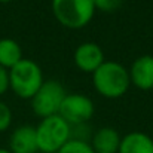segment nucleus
I'll list each match as a JSON object with an SVG mask.
<instances>
[{"label": "nucleus", "mask_w": 153, "mask_h": 153, "mask_svg": "<svg viewBox=\"0 0 153 153\" xmlns=\"http://www.w3.org/2000/svg\"><path fill=\"white\" fill-rule=\"evenodd\" d=\"M9 89V70L0 65V95Z\"/></svg>", "instance_id": "dca6fc26"}, {"label": "nucleus", "mask_w": 153, "mask_h": 153, "mask_svg": "<svg viewBox=\"0 0 153 153\" xmlns=\"http://www.w3.org/2000/svg\"><path fill=\"white\" fill-rule=\"evenodd\" d=\"M92 83L100 95L110 100L120 98L131 86L128 70L116 61H104L92 73Z\"/></svg>", "instance_id": "f257e3e1"}, {"label": "nucleus", "mask_w": 153, "mask_h": 153, "mask_svg": "<svg viewBox=\"0 0 153 153\" xmlns=\"http://www.w3.org/2000/svg\"><path fill=\"white\" fill-rule=\"evenodd\" d=\"M51 7L55 19L70 30L86 27L95 15L92 0H52Z\"/></svg>", "instance_id": "7ed1b4c3"}, {"label": "nucleus", "mask_w": 153, "mask_h": 153, "mask_svg": "<svg viewBox=\"0 0 153 153\" xmlns=\"http://www.w3.org/2000/svg\"><path fill=\"white\" fill-rule=\"evenodd\" d=\"M9 152L10 153H37V138L36 128L30 125L18 126L9 138Z\"/></svg>", "instance_id": "1a4fd4ad"}, {"label": "nucleus", "mask_w": 153, "mask_h": 153, "mask_svg": "<svg viewBox=\"0 0 153 153\" xmlns=\"http://www.w3.org/2000/svg\"><path fill=\"white\" fill-rule=\"evenodd\" d=\"M122 137L114 128L104 126L94 132L91 140V147L95 153H117Z\"/></svg>", "instance_id": "9d476101"}, {"label": "nucleus", "mask_w": 153, "mask_h": 153, "mask_svg": "<svg viewBox=\"0 0 153 153\" xmlns=\"http://www.w3.org/2000/svg\"><path fill=\"white\" fill-rule=\"evenodd\" d=\"M56 153H95L88 141L70 138Z\"/></svg>", "instance_id": "ddd939ff"}, {"label": "nucleus", "mask_w": 153, "mask_h": 153, "mask_svg": "<svg viewBox=\"0 0 153 153\" xmlns=\"http://www.w3.org/2000/svg\"><path fill=\"white\" fill-rule=\"evenodd\" d=\"M22 59L21 45L9 37L0 39V65L6 70H10Z\"/></svg>", "instance_id": "f8f14e48"}, {"label": "nucleus", "mask_w": 153, "mask_h": 153, "mask_svg": "<svg viewBox=\"0 0 153 153\" xmlns=\"http://www.w3.org/2000/svg\"><path fill=\"white\" fill-rule=\"evenodd\" d=\"M9 1H12V0H0V3H9Z\"/></svg>", "instance_id": "a211bd4d"}, {"label": "nucleus", "mask_w": 153, "mask_h": 153, "mask_svg": "<svg viewBox=\"0 0 153 153\" xmlns=\"http://www.w3.org/2000/svg\"><path fill=\"white\" fill-rule=\"evenodd\" d=\"M67 92L64 86L56 80H45L39 91L31 98V108L36 116L45 119L49 116H55L59 111L62 100Z\"/></svg>", "instance_id": "39448f33"}, {"label": "nucleus", "mask_w": 153, "mask_h": 153, "mask_svg": "<svg viewBox=\"0 0 153 153\" xmlns=\"http://www.w3.org/2000/svg\"><path fill=\"white\" fill-rule=\"evenodd\" d=\"M117 153H153V138L146 132H129L122 137Z\"/></svg>", "instance_id": "9b49d317"}, {"label": "nucleus", "mask_w": 153, "mask_h": 153, "mask_svg": "<svg viewBox=\"0 0 153 153\" xmlns=\"http://www.w3.org/2000/svg\"><path fill=\"white\" fill-rule=\"evenodd\" d=\"M131 85L138 88L140 91L153 89V56L141 55L138 56L128 70Z\"/></svg>", "instance_id": "6e6552de"}, {"label": "nucleus", "mask_w": 153, "mask_h": 153, "mask_svg": "<svg viewBox=\"0 0 153 153\" xmlns=\"http://www.w3.org/2000/svg\"><path fill=\"white\" fill-rule=\"evenodd\" d=\"M43 82L42 68L33 59L22 58L9 70V88L19 98L31 100Z\"/></svg>", "instance_id": "f03ea898"}, {"label": "nucleus", "mask_w": 153, "mask_h": 153, "mask_svg": "<svg viewBox=\"0 0 153 153\" xmlns=\"http://www.w3.org/2000/svg\"><path fill=\"white\" fill-rule=\"evenodd\" d=\"M95 107L92 100L83 94H67L62 100L58 114L70 125H83L94 116Z\"/></svg>", "instance_id": "423d86ee"}, {"label": "nucleus", "mask_w": 153, "mask_h": 153, "mask_svg": "<svg viewBox=\"0 0 153 153\" xmlns=\"http://www.w3.org/2000/svg\"><path fill=\"white\" fill-rule=\"evenodd\" d=\"M92 1H94L95 10L98 9V10L107 12V13L117 10L122 6V3H123V0H92Z\"/></svg>", "instance_id": "4468645a"}, {"label": "nucleus", "mask_w": 153, "mask_h": 153, "mask_svg": "<svg viewBox=\"0 0 153 153\" xmlns=\"http://www.w3.org/2000/svg\"><path fill=\"white\" fill-rule=\"evenodd\" d=\"M12 123V111L6 102L0 101V132L6 131Z\"/></svg>", "instance_id": "2eb2a0df"}, {"label": "nucleus", "mask_w": 153, "mask_h": 153, "mask_svg": "<svg viewBox=\"0 0 153 153\" xmlns=\"http://www.w3.org/2000/svg\"><path fill=\"white\" fill-rule=\"evenodd\" d=\"M73 61L79 70L85 73H94L105 59H104V52L100 45L92 43V42H85L76 48Z\"/></svg>", "instance_id": "0eeeda50"}, {"label": "nucleus", "mask_w": 153, "mask_h": 153, "mask_svg": "<svg viewBox=\"0 0 153 153\" xmlns=\"http://www.w3.org/2000/svg\"><path fill=\"white\" fill-rule=\"evenodd\" d=\"M0 153H10V152H9V149H1L0 147Z\"/></svg>", "instance_id": "f3484780"}, {"label": "nucleus", "mask_w": 153, "mask_h": 153, "mask_svg": "<svg viewBox=\"0 0 153 153\" xmlns=\"http://www.w3.org/2000/svg\"><path fill=\"white\" fill-rule=\"evenodd\" d=\"M36 138L39 152L56 153L71 138V126L59 114L45 117L36 126Z\"/></svg>", "instance_id": "20e7f679"}]
</instances>
